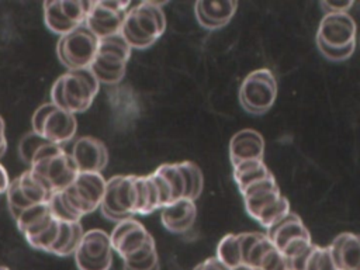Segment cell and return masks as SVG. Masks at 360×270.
Listing matches in <instances>:
<instances>
[{
  "instance_id": "6da1fadb",
  "label": "cell",
  "mask_w": 360,
  "mask_h": 270,
  "mask_svg": "<svg viewBox=\"0 0 360 270\" xmlns=\"http://www.w3.org/2000/svg\"><path fill=\"white\" fill-rule=\"evenodd\" d=\"M162 4L158 1H141L127 10L120 34L132 49L149 48L163 35L166 17Z\"/></svg>"
},
{
  "instance_id": "7a4b0ae2",
  "label": "cell",
  "mask_w": 360,
  "mask_h": 270,
  "mask_svg": "<svg viewBox=\"0 0 360 270\" xmlns=\"http://www.w3.org/2000/svg\"><path fill=\"white\" fill-rule=\"evenodd\" d=\"M100 89L91 70H68L59 76L51 89V103L70 112L80 114L90 108Z\"/></svg>"
},
{
  "instance_id": "3957f363",
  "label": "cell",
  "mask_w": 360,
  "mask_h": 270,
  "mask_svg": "<svg viewBox=\"0 0 360 270\" xmlns=\"http://www.w3.org/2000/svg\"><path fill=\"white\" fill-rule=\"evenodd\" d=\"M316 46L329 60L349 59L356 48V22L349 13L325 14L318 25Z\"/></svg>"
},
{
  "instance_id": "277c9868",
  "label": "cell",
  "mask_w": 360,
  "mask_h": 270,
  "mask_svg": "<svg viewBox=\"0 0 360 270\" xmlns=\"http://www.w3.org/2000/svg\"><path fill=\"white\" fill-rule=\"evenodd\" d=\"M28 169L37 174L52 193L60 191L73 183L79 174L69 152L63 146L46 142L32 158Z\"/></svg>"
},
{
  "instance_id": "5b68a950",
  "label": "cell",
  "mask_w": 360,
  "mask_h": 270,
  "mask_svg": "<svg viewBox=\"0 0 360 270\" xmlns=\"http://www.w3.org/2000/svg\"><path fill=\"white\" fill-rule=\"evenodd\" d=\"M108 235L112 250L120 255L124 264L136 263L158 253L153 236L134 218L117 222Z\"/></svg>"
},
{
  "instance_id": "8992f818",
  "label": "cell",
  "mask_w": 360,
  "mask_h": 270,
  "mask_svg": "<svg viewBox=\"0 0 360 270\" xmlns=\"http://www.w3.org/2000/svg\"><path fill=\"white\" fill-rule=\"evenodd\" d=\"M131 52L132 48L121 34L98 39L97 52L89 69L98 80V83L117 84L125 76V69L131 58Z\"/></svg>"
},
{
  "instance_id": "52a82bcc",
  "label": "cell",
  "mask_w": 360,
  "mask_h": 270,
  "mask_svg": "<svg viewBox=\"0 0 360 270\" xmlns=\"http://www.w3.org/2000/svg\"><path fill=\"white\" fill-rule=\"evenodd\" d=\"M104 188L105 179L101 173H79L72 184L56 193L68 211L80 221L100 207Z\"/></svg>"
},
{
  "instance_id": "ba28073f",
  "label": "cell",
  "mask_w": 360,
  "mask_h": 270,
  "mask_svg": "<svg viewBox=\"0 0 360 270\" xmlns=\"http://www.w3.org/2000/svg\"><path fill=\"white\" fill-rule=\"evenodd\" d=\"M105 218L120 222L138 214V186L135 174H117L105 180L100 202Z\"/></svg>"
},
{
  "instance_id": "9c48e42d",
  "label": "cell",
  "mask_w": 360,
  "mask_h": 270,
  "mask_svg": "<svg viewBox=\"0 0 360 270\" xmlns=\"http://www.w3.org/2000/svg\"><path fill=\"white\" fill-rule=\"evenodd\" d=\"M32 132L44 139L63 146L70 142L77 131V121L75 114H70L51 101L41 104L31 118Z\"/></svg>"
},
{
  "instance_id": "30bf717a",
  "label": "cell",
  "mask_w": 360,
  "mask_h": 270,
  "mask_svg": "<svg viewBox=\"0 0 360 270\" xmlns=\"http://www.w3.org/2000/svg\"><path fill=\"white\" fill-rule=\"evenodd\" d=\"M277 97V80L274 73L267 69H256L250 72L239 87V101L250 114L267 112Z\"/></svg>"
},
{
  "instance_id": "8fae6325",
  "label": "cell",
  "mask_w": 360,
  "mask_h": 270,
  "mask_svg": "<svg viewBox=\"0 0 360 270\" xmlns=\"http://www.w3.org/2000/svg\"><path fill=\"white\" fill-rule=\"evenodd\" d=\"M98 46V38L84 25L59 37L56 44V55L59 62L68 70H79L90 68Z\"/></svg>"
},
{
  "instance_id": "7c38bea8",
  "label": "cell",
  "mask_w": 360,
  "mask_h": 270,
  "mask_svg": "<svg viewBox=\"0 0 360 270\" xmlns=\"http://www.w3.org/2000/svg\"><path fill=\"white\" fill-rule=\"evenodd\" d=\"M266 235L277 250L287 259V263L302 256L312 245L308 228L304 225L302 219L291 211L281 221L267 229Z\"/></svg>"
},
{
  "instance_id": "4fadbf2b",
  "label": "cell",
  "mask_w": 360,
  "mask_h": 270,
  "mask_svg": "<svg viewBox=\"0 0 360 270\" xmlns=\"http://www.w3.org/2000/svg\"><path fill=\"white\" fill-rule=\"evenodd\" d=\"M242 264L257 270H288L287 259L277 250L266 233H239Z\"/></svg>"
},
{
  "instance_id": "5bb4252c",
  "label": "cell",
  "mask_w": 360,
  "mask_h": 270,
  "mask_svg": "<svg viewBox=\"0 0 360 270\" xmlns=\"http://www.w3.org/2000/svg\"><path fill=\"white\" fill-rule=\"evenodd\" d=\"M52 194L51 188L37 174L27 169L18 177L10 180L6 190L7 207L11 217L15 218L28 207L48 202Z\"/></svg>"
},
{
  "instance_id": "9a60e30c",
  "label": "cell",
  "mask_w": 360,
  "mask_h": 270,
  "mask_svg": "<svg viewBox=\"0 0 360 270\" xmlns=\"http://www.w3.org/2000/svg\"><path fill=\"white\" fill-rule=\"evenodd\" d=\"M112 253L110 235L101 229H90L83 233L73 256L79 270H110Z\"/></svg>"
},
{
  "instance_id": "2e32d148",
  "label": "cell",
  "mask_w": 360,
  "mask_h": 270,
  "mask_svg": "<svg viewBox=\"0 0 360 270\" xmlns=\"http://www.w3.org/2000/svg\"><path fill=\"white\" fill-rule=\"evenodd\" d=\"M129 7L131 1L128 0L90 1L83 25L90 30L98 39L120 34L124 15Z\"/></svg>"
},
{
  "instance_id": "e0dca14e",
  "label": "cell",
  "mask_w": 360,
  "mask_h": 270,
  "mask_svg": "<svg viewBox=\"0 0 360 270\" xmlns=\"http://www.w3.org/2000/svg\"><path fill=\"white\" fill-rule=\"evenodd\" d=\"M90 1L51 0L44 3V21L48 30L59 37L84 24Z\"/></svg>"
},
{
  "instance_id": "ac0fdd59",
  "label": "cell",
  "mask_w": 360,
  "mask_h": 270,
  "mask_svg": "<svg viewBox=\"0 0 360 270\" xmlns=\"http://www.w3.org/2000/svg\"><path fill=\"white\" fill-rule=\"evenodd\" d=\"M70 156L79 173H101L108 163L105 145L93 136H80L76 139Z\"/></svg>"
},
{
  "instance_id": "d6986e66",
  "label": "cell",
  "mask_w": 360,
  "mask_h": 270,
  "mask_svg": "<svg viewBox=\"0 0 360 270\" xmlns=\"http://www.w3.org/2000/svg\"><path fill=\"white\" fill-rule=\"evenodd\" d=\"M264 139L260 132L252 128L238 131L229 141V159L232 166L250 162L263 160Z\"/></svg>"
},
{
  "instance_id": "ffe728a7",
  "label": "cell",
  "mask_w": 360,
  "mask_h": 270,
  "mask_svg": "<svg viewBox=\"0 0 360 270\" xmlns=\"http://www.w3.org/2000/svg\"><path fill=\"white\" fill-rule=\"evenodd\" d=\"M159 211L162 225L173 233H184L190 231L197 217L195 201H191L188 198H180L172 204L162 207Z\"/></svg>"
},
{
  "instance_id": "44dd1931",
  "label": "cell",
  "mask_w": 360,
  "mask_h": 270,
  "mask_svg": "<svg viewBox=\"0 0 360 270\" xmlns=\"http://www.w3.org/2000/svg\"><path fill=\"white\" fill-rule=\"evenodd\" d=\"M238 8V1L224 0H198L194 4V13L198 24L207 30H218L225 27L233 17Z\"/></svg>"
},
{
  "instance_id": "7402d4cb",
  "label": "cell",
  "mask_w": 360,
  "mask_h": 270,
  "mask_svg": "<svg viewBox=\"0 0 360 270\" xmlns=\"http://www.w3.org/2000/svg\"><path fill=\"white\" fill-rule=\"evenodd\" d=\"M339 270H360V240L353 232H342L328 246Z\"/></svg>"
},
{
  "instance_id": "603a6c76",
  "label": "cell",
  "mask_w": 360,
  "mask_h": 270,
  "mask_svg": "<svg viewBox=\"0 0 360 270\" xmlns=\"http://www.w3.org/2000/svg\"><path fill=\"white\" fill-rule=\"evenodd\" d=\"M52 219L53 217L49 211L48 202L28 207L14 218L15 225L24 235L25 240L44 231L52 222Z\"/></svg>"
},
{
  "instance_id": "cb8c5ba5",
  "label": "cell",
  "mask_w": 360,
  "mask_h": 270,
  "mask_svg": "<svg viewBox=\"0 0 360 270\" xmlns=\"http://www.w3.org/2000/svg\"><path fill=\"white\" fill-rule=\"evenodd\" d=\"M290 270H339L335 264L328 246L311 245L300 257L288 262Z\"/></svg>"
},
{
  "instance_id": "d4e9b609",
  "label": "cell",
  "mask_w": 360,
  "mask_h": 270,
  "mask_svg": "<svg viewBox=\"0 0 360 270\" xmlns=\"http://www.w3.org/2000/svg\"><path fill=\"white\" fill-rule=\"evenodd\" d=\"M84 231L80 222H60V229L55 245L51 249V255L66 257L75 253Z\"/></svg>"
},
{
  "instance_id": "484cf974",
  "label": "cell",
  "mask_w": 360,
  "mask_h": 270,
  "mask_svg": "<svg viewBox=\"0 0 360 270\" xmlns=\"http://www.w3.org/2000/svg\"><path fill=\"white\" fill-rule=\"evenodd\" d=\"M232 169H233L232 176H233V180H235L239 191H242L243 188H246L266 177H270L273 174L270 172V169L264 165L263 160L243 162V163L232 166Z\"/></svg>"
},
{
  "instance_id": "4316f807",
  "label": "cell",
  "mask_w": 360,
  "mask_h": 270,
  "mask_svg": "<svg viewBox=\"0 0 360 270\" xmlns=\"http://www.w3.org/2000/svg\"><path fill=\"white\" fill-rule=\"evenodd\" d=\"M226 269H233L242 264L240 259V245H239V233H228L225 235L218 246L215 256Z\"/></svg>"
},
{
  "instance_id": "83f0119b",
  "label": "cell",
  "mask_w": 360,
  "mask_h": 270,
  "mask_svg": "<svg viewBox=\"0 0 360 270\" xmlns=\"http://www.w3.org/2000/svg\"><path fill=\"white\" fill-rule=\"evenodd\" d=\"M179 167L181 170L184 186H186L184 198L195 201L201 195V191L204 187V176L201 169L194 162H190V160L180 162Z\"/></svg>"
},
{
  "instance_id": "f1b7e54d",
  "label": "cell",
  "mask_w": 360,
  "mask_h": 270,
  "mask_svg": "<svg viewBox=\"0 0 360 270\" xmlns=\"http://www.w3.org/2000/svg\"><path fill=\"white\" fill-rule=\"evenodd\" d=\"M158 174H160L165 181L167 183L172 194V202L184 198L186 193V186H184V179L181 174V170L179 167V163H163L155 169ZM170 202V204H172Z\"/></svg>"
},
{
  "instance_id": "f546056e",
  "label": "cell",
  "mask_w": 360,
  "mask_h": 270,
  "mask_svg": "<svg viewBox=\"0 0 360 270\" xmlns=\"http://www.w3.org/2000/svg\"><path fill=\"white\" fill-rule=\"evenodd\" d=\"M290 212V201L283 194L267 208H264L257 217L256 221L266 229H270L274 224L281 221Z\"/></svg>"
},
{
  "instance_id": "4dcf8cb0",
  "label": "cell",
  "mask_w": 360,
  "mask_h": 270,
  "mask_svg": "<svg viewBox=\"0 0 360 270\" xmlns=\"http://www.w3.org/2000/svg\"><path fill=\"white\" fill-rule=\"evenodd\" d=\"M59 229H60V221L53 218L52 222L44 231H41L38 235L27 239V242L31 248L49 253L52 246L55 245V242L58 239Z\"/></svg>"
},
{
  "instance_id": "1f68e13d",
  "label": "cell",
  "mask_w": 360,
  "mask_h": 270,
  "mask_svg": "<svg viewBox=\"0 0 360 270\" xmlns=\"http://www.w3.org/2000/svg\"><path fill=\"white\" fill-rule=\"evenodd\" d=\"M46 142H49V141L44 139L42 136H39L38 134H35V132H32V131L28 132V134H25V135L20 139V142H18V155H20L21 160L30 166V163H31L32 158L35 156V153H37Z\"/></svg>"
},
{
  "instance_id": "d6a6232c",
  "label": "cell",
  "mask_w": 360,
  "mask_h": 270,
  "mask_svg": "<svg viewBox=\"0 0 360 270\" xmlns=\"http://www.w3.org/2000/svg\"><path fill=\"white\" fill-rule=\"evenodd\" d=\"M354 1H332V0H323L321 1V7L325 11V14H335V13H349Z\"/></svg>"
},
{
  "instance_id": "836d02e7",
  "label": "cell",
  "mask_w": 360,
  "mask_h": 270,
  "mask_svg": "<svg viewBox=\"0 0 360 270\" xmlns=\"http://www.w3.org/2000/svg\"><path fill=\"white\" fill-rule=\"evenodd\" d=\"M193 270H229V269H226L217 257H208L200 264H197Z\"/></svg>"
},
{
  "instance_id": "e575fe53",
  "label": "cell",
  "mask_w": 360,
  "mask_h": 270,
  "mask_svg": "<svg viewBox=\"0 0 360 270\" xmlns=\"http://www.w3.org/2000/svg\"><path fill=\"white\" fill-rule=\"evenodd\" d=\"M8 184H10L8 173H7V170L0 165V194H1V193H6Z\"/></svg>"
},
{
  "instance_id": "d590c367",
  "label": "cell",
  "mask_w": 360,
  "mask_h": 270,
  "mask_svg": "<svg viewBox=\"0 0 360 270\" xmlns=\"http://www.w3.org/2000/svg\"><path fill=\"white\" fill-rule=\"evenodd\" d=\"M6 150H7V139H6V138H1V139H0V158L4 156Z\"/></svg>"
},
{
  "instance_id": "8d00e7d4",
  "label": "cell",
  "mask_w": 360,
  "mask_h": 270,
  "mask_svg": "<svg viewBox=\"0 0 360 270\" xmlns=\"http://www.w3.org/2000/svg\"><path fill=\"white\" fill-rule=\"evenodd\" d=\"M1 138H6V124H4L3 117L0 115V139Z\"/></svg>"
},
{
  "instance_id": "74e56055",
  "label": "cell",
  "mask_w": 360,
  "mask_h": 270,
  "mask_svg": "<svg viewBox=\"0 0 360 270\" xmlns=\"http://www.w3.org/2000/svg\"><path fill=\"white\" fill-rule=\"evenodd\" d=\"M231 270H257V269L249 267V266H246V264H240V266H236V267H233V269H231Z\"/></svg>"
},
{
  "instance_id": "f35d334b",
  "label": "cell",
  "mask_w": 360,
  "mask_h": 270,
  "mask_svg": "<svg viewBox=\"0 0 360 270\" xmlns=\"http://www.w3.org/2000/svg\"><path fill=\"white\" fill-rule=\"evenodd\" d=\"M0 270H10V269L6 267V266H0Z\"/></svg>"
},
{
  "instance_id": "ab89813d",
  "label": "cell",
  "mask_w": 360,
  "mask_h": 270,
  "mask_svg": "<svg viewBox=\"0 0 360 270\" xmlns=\"http://www.w3.org/2000/svg\"><path fill=\"white\" fill-rule=\"evenodd\" d=\"M288 270H290V269H288Z\"/></svg>"
}]
</instances>
